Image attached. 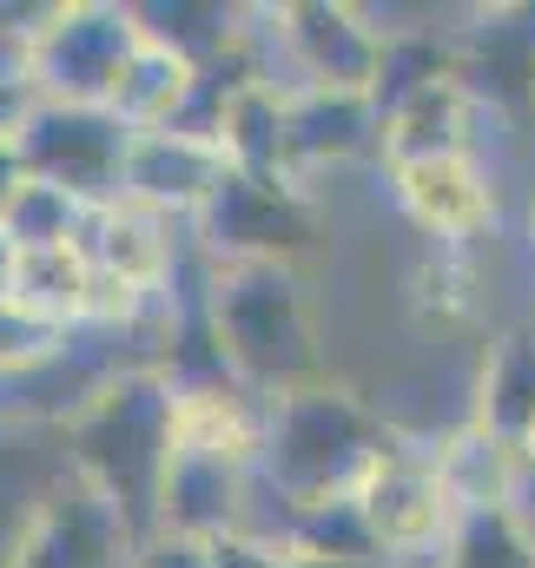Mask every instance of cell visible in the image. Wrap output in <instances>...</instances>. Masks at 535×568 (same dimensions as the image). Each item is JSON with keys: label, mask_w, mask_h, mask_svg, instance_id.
Here are the masks:
<instances>
[{"label": "cell", "mask_w": 535, "mask_h": 568, "mask_svg": "<svg viewBox=\"0 0 535 568\" xmlns=\"http://www.w3.org/2000/svg\"><path fill=\"white\" fill-rule=\"evenodd\" d=\"M60 436L73 476L120 509V523L139 542L159 536V496L179 456V384L165 377V364L93 377L87 397L60 417Z\"/></svg>", "instance_id": "obj_1"}, {"label": "cell", "mask_w": 535, "mask_h": 568, "mask_svg": "<svg viewBox=\"0 0 535 568\" xmlns=\"http://www.w3.org/2000/svg\"><path fill=\"white\" fill-rule=\"evenodd\" d=\"M205 331L232 384L259 404L297 397L331 377L304 272L291 265H205Z\"/></svg>", "instance_id": "obj_2"}, {"label": "cell", "mask_w": 535, "mask_h": 568, "mask_svg": "<svg viewBox=\"0 0 535 568\" xmlns=\"http://www.w3.org/2000/svg\"><path fill=\"white\" fill-rule=\"evenodd\" d=\"M403 436L351 384H311L297 397H277L271 404V424H265V483L277 489L284 509L297 503H331V496H357L384 456L397 449Z\"/></svg>", "instance_id": "obj_3"}, {"label": "cell", "mask_w": 535, "mask_h": 568, "mask_svg": "<svg viewBox=\"0 0 535 568\" xmlns=\"http://www.w3.org/2000/svg\"><path fill=\"white\" fill-rule=\"evenodd\" d=\"M205 265H304L324 245V212L297 179H265V172H225L205 212L192 219Z\"/></svg>", "instance_id": "obj_4"}, {"label": "cell", "mask_w": 535, "mask_h": 568, "mask_svg": "<svg viewBox=\"0 0 535 568\" xmlns=\"http://www.w3.org/2000/svg\"><path fill=\"white\" fill-rule=\"evenodd\" d=\"M139 47L145 33L133 0H60L33 40V93L60 106H107Z\"/></svg>", "instance_id": "obj_5"}, {"label": "cell", "mask_w": 535, "mask_h": 568, "mask_svg": "<svg viewBox=\"0 0 535 568\" xmlns=\"http://www.w3.org/2000/svg\"><path fill=\"white\" fill-rule=\"evenodd\" d=\"M20 159H27V179H47L87 205H120V185H127V152L133 133L107 113V106H60V100H40L20 126Z\"/></svg>", "instance_id": "obj_6"}, {"label": "cell", "mask_w": 535, "mask_h": 568, "mask_svg": "<svg viewBox=\"0 0 535 568\" xmlns=\"http://www.w3.org/2000/svg\"><path fill=\"white\" fill-rule=\"evenodd\" d=\"M271 33L284 47V60L297 67L304 87L324 93H377L384 73V27L371 7L351 0H284L265 7Z\"/></svg>", "instance_id": "obj_7"}, {"label": "cell", "mask_w": 535, "mask_h": 568, "mask_svg": "<svg viewBox=\"0 0 535 568\" xmlns=\"http://www.w3.org/2000/svg\"><path fill=\"white\" fill-rule=\"evenodd\" d=\"M133 556L139 536L120 523V509L67 469L0 568H133Z\"/></svg>", "instance_id": "obj_8"}, {"label": "cell", "mask_w": 535, "mask_h": 568, "mask_svg": "<svg viewBox=\"0 0 535 568\" xmlns=\"http://www.w3.org/2000/svg\"><path fill=\"white\" fill-rule=\"evenodd\" d=\"M364 516H371V536L384 556H430L450 542L456 529V503L436 476V449L430 443H397L384 456V469L357 489Z\"/></svg>", "instance_id": "obj_9"}, {"label": "cell", "mask_w": 535, "mask_h": 568, "mask_svg": "<svg viewBox=\"0 0 535 568\" xmlns=\"http://www.w3.org/2000/svg\"><path fill=\"white\" fill-rule=\"evenodd\" d=\"M225 172H232V159L212 140H192L179 126H152V133H133L120 199L152 219H199Z\"/></svg>", "instance_id": "obj_10"}, {"label": "cell", "mask_w": 535, "mask_h": 568, "mask_svg": "<svg viewBox=\"0 0 535 568\" xmlns=\"http://www.w3.org/2000/svg\"><path fill=\"white\" fill-rule=\"evenodd\" d=\"M391 192H397L403 219L436 245H470L496 219V185H489L476 152H443V159H423V165H397Z\"/></svg>", "instance_id": "obj_11"}, {"label": "cell", "mask_w": 535, "mask_h": 568, "mask_svg": "<svg viewBox=\"0 0 535 568\" xmlns=\"http://www.w3.org/2000/svg\"><path fill=\"white\" fill-rule=\"evenodd\" d=\"M245 483L252 463L179 443L165 496H159V536H185V542H219L232 529H245Z\"/></svg>", "instance_id": "obj_12"}, {"label": "cell", "mask_w": 535, "mask_h": 568, "mask_svg": "<svg viewBox=\"0 0 535 568\" xmlns=\"http://www.w3.org/2000/svg\"><path fill=\"white\" fill-rule=\"evenodd\" d=\"M384 113L371 93H324V87H291L284 93V159L291 179L304 165H337L357 159L364 145H377Z\"/></svg>", "instance_id": "obj_13"}, {"label": "cell", "mask_w": 535, "mask_h": 568, "mask_svg": "<svg viewBox=\"0 0 535 568\" xmlns=\"http://www.w3.org/2000/svg\"><path fill=\"white\" fill-rule=\"evenodd\" d=\"M13 317H27L33 331H53L67 337L73 324H93L107 317V284L87 265L80 245L67 252H20V272H13Z\"/></svg>", "instance_id": "obj_14"}, {"label": "cell", "mask_w": 535, "mask_h": 568, "mask_svg": "<svg viewBox=\"0 0 535 568\" xmlns=\"http://www.w3.org/2000/svg\"><path fill=\"white\" fill-rule=\"evenodd\" d=\"M165 225L172 219H152V212L127 205V199L120 205H93V219L80 232V252H87V265L107 284L152 297L159 284L172 278V239H165Z\"/></svg>", "instance_id": "obj_15"}, {"label": "cell", "mask_w": 535, "mask_h": 568, "mask_svg": "<svg viewBox=\"0 0 535 568\" xmlns=\"http://www.w3.org/2000/svg\"><path fill=\"white\" fill-rule=\"evenodd\" d=\"M430 449H436V476H443V489H450L456 516H470V509H509V503H516L523 449H516V443H503L489 424L463 417L456 429H443Z\"/></svg>", "instance_id": "obj_16"}, {"label": "cell", "mask_w": 535, "mask_h": 568, "mask_svg": "<svg viewBox=\"0 0 535 568\" xmlns=\"http://www.w3.org/2000/svg\"><path fill=\"white\" fill-rule=\"evenodd\" d=\"M470 106H476L470 80H436V87L410 93L397 113H384V133H377L384 165L397 172V165H423L443 152H470Z\"/></svg>", "instance_id": "obj_17"}, {"label": "cell", "mask_w": 535, "mask_h": 568, "mask_svg": "<svg viewBox=\"0 0 535 568\" xmlns=\"http://www.w3.org/2000/svg\"><path fill=\"white\" fill-rule=\"evenodd\" d=\"M192 80H199V67H192V60H179L172 47L145 40L133 60H127V73H120V87H113L107 113H113L127 133L172 126V120L185 113V100H192Z\"/></svg>", "instance_id": "obj_18"}, {"label": "cell", "mask_w": 535, "mask_h": 568, "mask_svg": "<svg viewBox=\"0 0 535 568\" xmlns=\"http://www.w3.org/2000/svg\"><path fill=\"white\" fill-rule=\"evenodd\" d=\"M476 424H489L503 443L523 449V436L535 424V337L529 331H503L489 351H483V371H476Z\"/></svg>", "instance_id": "obj_19"}, {"label": "cell", "mask_w": 535, "mask_h": 568, "mask_svg": "<svg viewBox=\"0 0 535 568\" xmlns=\"http://www.w3.org/2000/svg\"><path fill=\"white\" fill-rule=\"evenodd\" d=\"M219 152H225L239 172L291 179V159H284V93H277V80H265V87H245V93L225 106Z\"/></svg>", "instance_id": "obj_20"}, {"label": "cell", "mask_w": 535, "mask_h": 568, "mask_svg": "<svg viewBox=\"0 0 535 568\" xmlns=\"http://www.w3.org/2000/svg\"><path fill=\"white\" fill-rule=\"evenodd\" d=\"M139 7V33L145 40H159V47H172L179 60H192V67H205V60H219L245 27V13L239 7H212V0H133Z\"/></svg>", "instance_id": "obj_21"}, {"label": "cell", "mask_w": 535, "mask_h": 568, "mask_svg": "<svg viewBox=\"0 0 535 568\" xmlns=\"http://www.w3.org/2000/svg\"><path fill=\"white\" fill-rule=\"evenodd\" d=\"M284 549L297 556H357V562H384L377 536H371V516L357 496H331V503H297L284 509Z\"/></svg>", "instance_id": "obj_22"}, {"label": "cell", "mask_w": 535, "mask_h": 568, "mask_svg": "<svg viewBox=\"0 0 535 568\" xmlns=\"http://www.w3.org/2000/svg\"><path fill=\"white\" fill-rule=\"evenodd\" d=\"M443 568H535V529L529 516L509 509H470L456 516L450 542H443Z\"/></svg>", "instance_id": "obj_23"}, {"label": "cell", "mask_w": 535, "mask_h": 568, "mask_svg": "<svg viewBox=\"0 0 535 568\" xmlns=\"http://www.w3.org/2000/svg\"><path fill=\"white\" fill-rule=\"evenodd\" d=\"M87 219H93L87 199H73V192H60V185H47V179H27V185L13 192L0 232H7L20 252H67V245H80Z\"/></svg>", "instance_id": "obj_24"}, {"label": "cell", "mask_w": 535, "mask_h": 568, "mask_svg": "<svg viewBox=\"0 0 535 568\" xmlns=\"http://www.w3.org/2000/svg\"><path fill=\"white\" fill-rule=\"evenodd\" d=\"M416 304H423L443 331L476 317V272H470L463 245H436V258H430L423 278H416Z\"/></svg>", "instance_id": "obj_25"}, {"label": "cell", "mask_w": 535, "mask_h": 568, "mask_svg": "<svg viewBox=\"0 0 535 568\" xmlns=\"http://www.w3.org/2000/svg\"><path fill=\"white\" fill-rule=\"evenodd\" d=\"M205 556H212V568H291V549L259 529H232V536L205 542Z\"/></svg>", "instance_id": "obj_26"}, {"label": "cell", "mask_w": 535, "mask_h": 568, "mask_svg": "<svg viewBox=\"0 0 535 568\" xmlns=\"http://www.w3.org/2000/svg\"><path fill=\"white\" fill-rule=\"evenodd\" d=\"M133 568H212V556L205 542H185V536H145Z\"/></svg>", "instance_id": "obj_27"}, {"label": "cell", "mask_w": 535, "mask_h": 568, "mask_svg": "<svg viewBox=\"0 0 535 568\" xmlns=\"http://www.w3.org/2000/svg\"><path fill=\"white\" fill-rule=\"evenodd\" d=\"M33 106H40V93H27V87H0V140H20V126H27Z\"/></svg>", "instance_id": "obj_28"}, {"label": "cell", "mask_w": 535, "mask_h": 568, "mask_svg": "<svg viewBox=\"0 0 535 568\" xmlns=\"http://www.w3.org/2000/svg\"><path fill=\"white\" fill-rule=\"evenodd\" d=\"M20 185H27V159H20L13 140H0V219H7V205H13Z\"/></svg>", "instance_id": "obj_29"}, {"label": "cell", "mask_w": 535, "mask_h": 568, "mask_svg": "<svg viewBox=\"0 0 535 568\" xmlns=\"http://www.w3.org/2000/svg\"><path fill=\"white\" fill-rule=\"evenodd\" d=\"M13 272H20V245H13V239L0 232V311L13 304Z\"/></svg>", "instance_id": "obj_30"}, {"label": "cell", "mask_w": 535, "mask_h": 568, "mask_svg": "<svg viewBox=\"0 0 535 568\" xmlns=\"http://www.w3.org/2000/svg\"><path fill=\"white\" fill-rule=\"evenodd\" d=\"M291 568H384V562H357V556H297V549H291Z\"/></svg>", "instance_id": "obj_31"}, {"label": "cell", "mask_w": 535, "mask_h": 568, "mask_svg": "<svg viewBox=\"0 0 535 568\" xmlns=\"http://www.w3.org/2000/svg\"><path fill=\"white\" fill-rule=\"evenodd\" d=\"M523 463L535 469V424H529V436H523Z\"/></svg>", "instance_id": "obj_32"}, {"label": "cell", "mask_w": 535, "mask_h": 568, "mask_svg": "<svg viewBox=\"0 0 535 568\" xmlns=\"http://www.w3.org/2000/svg\"><path fill=\"white\" fill-rule=\"evenodd\" d=\"M529 106H535V67H529Z\"/></svg>", "instance_id": "obj_33"}, {"label": "cell", "mask_w": 535, "mask_h": 568, "mask_svg": "<svg viewBox=\"0 0 535 568\" xmlns=\"http://www.w3.org/2000/svg\"><path fill=\"white\" fill-rule=\"evenodd\" d=\"M529 232H535V212H529Z\"/></svg>", "instance_id": "obj_34"}]
</instances>
